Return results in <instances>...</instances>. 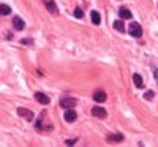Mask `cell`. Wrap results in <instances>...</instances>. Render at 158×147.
Here are the masks:
<instances>
[{
  "instance_id": "obj_2",
  "label": "cell",
  "mask_w": 158,
  "mask_h": 147,
  "mask_svg": "<svg viewBox=\"0 0 158 147\" xmlns=\"http://www.w3.org/2000/svg\"><path fill=\"white\" fill-rule=\"evenodd\" d=\"M60 106H62L63 109H71L73 106H76V100H74V98H70V97L62 98V100H60Z\"/></svg>"
},
{
  "instance_id": "obj_11",
  "label": "cell",
  "mask_w": 158,
  "mask_h": 147,
  "mask_svg": "<svg viewBox=\"0 0 158 147\" xmlns=\"http://www.w3.org/2000/svg\"><path fill=\"white\" fill-rule=\"evenodd\" d=\"M114 29H115L117 32L122 33V32H125V25H123L122 21H115V22H114Z\"/></svg>"
},
{
  "instance_id": "obj_14",
  "label": "cell",
  "mask_w": 158,
  "mask_h": 147,
  "mask_svg": "<svg viewBox=\"0 0 158 147\" xmlns=\"http://www.w3.org/2000/svg\"><path fill=\"white\" fill-rule=\"evenodd\" d=\"M133 81H135V86L136 87H142V78L139 76V74H133Z\"/></svg>"
},
{
  "instance_id": "obj_9",
  "label": "cell",
  "mask_w": 158,
  "mask_h": 147,
  "mask_svg": "<svg viewBox=\"0 0 158 147\" xmlns=\"http://www.w3.org/2000/svg\"><path fill=\"white\" fill-rule=\"evenodd\" d=\"M46 8L52 13V15L57 13V5H56V2H52V0H46Z\"/></svg>"
},
{
  "instance_id": "obj_3",
  "label": "cell",
  "mask_w": 158,
  "mask_h": 147,
  "mask_svg": "<svg viewBox=\"0 0 158 147\" xmlns=\"http://www.w3.org/2000/svg\"><path fill=\"white\" fill-rule=\"evenodd\" d=\"M18 114H19L22 119L27 120V122H32V120H33V112L29 111V109H25V108H19V109H18Z\"/></svg>"
},
{
  "instance_id": "obj_13",
  "label": "cell",
  "mask_w": 158,
  "mask_h": 147,
  "mask_svg": "<svg viewBox=\"0 0 158 147\" xmlns=\"http://www.w3.org/2000/svg\"><path fill=\"white\" fill-rule=\"evenodd\" d=\"M90 16H92V22H94V24H97V25H98V24L101 22V19H100V13L92 11V15H90Z\"/></svg>"
},
{
  "instance_id": "obj_10",
  "label": "cell",
  "mask_w": 158,
  "mask_h": 147,
  "mask_svg": "<svg viewBox=\"0 0 158 147\" xmlns=\"http://www.w3.org/2000/svg\"><path fill=\"white\" fill-rule=\"evenodd\" d=\"M118 15H120V18H123V19H130V18H131V13H130V10H127V8H120Z\"/></svg>"
},
{
  "instance_id": "obj_4",
  "label": "cell",
  "mask_w": 158,
  "mask_h": 147,
  "mask_svg": "<svg viewBox=\"0 0 158 147\" xmlns=\"http://www.w3.org/2000/svg\"><path fill=\"white\" fill-rule=\"evenodd\" d=\"M92 114H94L95 117H98V119H104V117L108 116L106 109H104V108H101V106H95V108L92 109Z\"/></svg>"
},
{
  "instance_id": "obj_5",
  "label": "cell",
  "mask_w": 158,
  "mask_h": 147,
  "mask_svg": "<svg viewBox=\"0 0 158 147\" xmlns=\"http://www.w3.org/2000/svg\"><path fill=\"white\" fill-rule=\"evenodd\" d=\"M35 98H36L38 103H41V104H48L51 101V98L48 95H44V93H41V92H36L35 93Z\"/></svg>"
},
{
  "instance_id": "obj_18",
  "label": "cell",
  "mask_w": 158,
  "mask_h": 147,
  "mask_svg": "<svg viewBox=\"0 0 158 147\" xmlns=\"http://www.w3.org/2000/svg\"><path fill=\"white\" fill-rule=\"evenodd\" d=\"M74 142H76V139H68V141L65 142V144H67V145H73Z\"/></svg>"
},
{
  "instance_id": "obj_16",
  "label": "cell",
  "mask_w": 158,
  "mask_h": 147,
  "mask_svg": "<svg viewBox=\"0 0 158 147\" xmlns=\"http://www.w3.org/2000/svg\"><path fill=\"white\" fill-rule=\"evenodd\" d=\"M74 16H76V18H79V19H81V18L84 16V13H82V10H81V8H76V10H74Z\"/></svg>"
},
{
  "instance_id": "obj_17",
  "label": "cell",
  "mask_w": 158,
  "mask_h": 147,
  "mask_svg": "<svg viewBox=\"0 0 158 147\" xmlns=\"http://www.w3.org/2000/svg\"><path fill=\"white\" fill-rule=\"evenodd\" d=\"M144 98H147V100H152V98H153V92H152V90L146 92V93H144Z\"/></svg>"
},
{
  "instance_id": "obj_6",
  "label": "cell",
  "mask_w": 158,
  "mask_h": 147,
  "mask_svg": "<svg viewBox=\"0 0 158 147\" xmlns=\"http://www.w3.org/2000/svg\"><path fill=\"white\" fill-rule=\"evenodd\" d=\"M76 117H77V114L73 111V108L71 109H67V112H65V120H67V122H74Z\"/></svg>"
},
{
  "instance_id": "obj_8",
  "label": "cell",
  "mask_w": 158,
  "mask_h": 147,
  "mask_svg": "<svg viewBox=\"0 0 158 147\" xmlns=\"http://www.w3.org/2000/svg\"><path fill=\"white\" fill-rule=\"evenodd\" d=\"M94 100L98 101V103H103L104 100H106V93H104L103 90H97V92L94 93Z\"/></svg>"
},
{
  "instance_id": "obj_19",
  "label": "cell",
  "mask_w": 158,
  "mask_h": 147,
  "mask_svg": "<svg viewBox=\"0 0 158 147\" xmlns=\"http://www.w3.org/2000/svg\"><path fill=\"white\" fill-rule=\"evenodd\" d=\"M22 43H24V44H32L30 40H22Z\"/></svg>"
},
{
  "instance_id": "obj_12",
  "label": "cell",
  "mask_w": 158,
  "mask_h": 147,
  "mask_svg": "<svg viewBox=\"0 0 158 147\" xmlns=\"http://www.w3.org/2000/svg\"><path fill=\"white\" fill-rule=\"evenodd\" d=\"M10 13H11V8H10L8 5H5V3H2V5H0V15L6 16V15H10Z\"/></svg>"
},
{
  "instance_id": "obj_1",
  "label": "cell",
  "mask_w": 158,
  "mask_h": 147,
  "mask_svg": "<svg viewBox=\"0 0 158 147\" xmlns=\"http://www.w3.org/2000/svg\"><path fill=\"white\" fill-rule=\"evenodd\" d=\"M130 35L135 36V38H139L142 35V29H141V25L138 22H131L130 24Z\"/></svg>"
},
{
  "instance_id": "obj_15",
  "label": "cell",
  "mask_w": 158,
  "mask_h": 147,
  "mask_svg": "<svg viewBox=\"0 0 158 147\" xmlns=\"http://www.w3.org/2000/svg\"><path fill=\"white\" fill-rule=\"evenodd\" d=\"M108 139H109V141H122L123 136H122V135H109Z\"/></svg>"
},
{
  "instance_id": "obj_7",
  "label": "cell",
  "mask_w": 158,
  "mask_h": 147,
  "mask_svg": "<svg viewBox=\"0 0 158 147\" xmlns=\"http://www.w3.org/2000/svg\"><path fill=\"white\" fill-rule=\"evenodd\" d=\"M13 27H15L16 30H22L25 27V24L21 18H13Z\"/></svg>"
}]
</instances>
